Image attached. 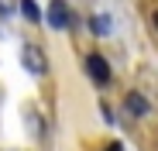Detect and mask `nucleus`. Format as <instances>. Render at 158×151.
I'll return each mask as SVG.
<instances>
[{"instance_id":"4","label":"nucleus","mask_w":158,"mask_h":151,"mask_svg":"<svg viewBox=\"0 0 158 151\" xmlns=\"http://www.w3.org/2000/svg\"><path fill=\"white\" fill-rule=\"evenodd\" d=\"M124 107H127L131 117H148V113H151V103H148L141 93H127V96H124Z\"/></svg>"},{"instance_id":"6","label":"nucleus","mask_w":158,"mask_h":151,"mask_svg":"<svg viewBox=\"0 0 158 151\" xmlns=\"http://www.w3.org/2000/svg\"><path fill=\"white\" fill-rule=\"evenodd\" d=\"M21 14L28 17L31 24H38V21H41V7L35 4V0H21Z\"/></svg>"},{"instance_id":"8","label":"nucleus","mask_w":158,"mask_h":151,"mask_svg":"<svg viewBox=\"0 0 158 151\" xmlns=\"http://www.w3.org/2000/svg\"><path fill=\"white\" fill-rule=\"evenodd\" d=\"M107 151H124V148H120V141H110V148H107Z\"/></svg>"},{"instance_id":"9","label":"nucleus","mask_w":158,"mask_h":151,"mask_svg":"<svg viewBox=\"0 0 158 151\" xmlns=\"http://www.w3.org/2000/svg\"><path fill=\"white\" fill-rule=\"evenodd\" d=\"M151 21H155V31H158V10H155V17H151Z\"/></svg>"},{"instance_id":"3","label":"nucleus","mask_w":158,"mask_h":151,"mask_svg":"<svg viewBox=\"0 0 158 151\" xmlns=\"http://www.w3.org/2000/svg\"><path fill=\"white\" fill-rule=\"evenodd\" d=\"M21 65H24V72H31V76H48V55L41 52L38 45H24L21 48Z\"/></svg>"},{"instance_id":"7","label":"nucleus","mask_w":158,"mask_h":151,"mask_svg":"<svg viewBox=\"0 0 158 151\" xmlns=\"http://www.w3.org/2000/svg\"><path fill=\"white\" fill-rule=\"evenodd\" d=\"M100 113H103V120H107V124H114V110H110L107 103H103V107H100Z\"/></svg>"},{"instance_id":"2","label":"nucleus","mask_w":158,"mask_h":151,"mask_svg":"<svg viewBox=\"0 0 158 151\" xmlns=\"http://www.w3.org/2000/svg\"><path fill=\"white\" fill-rule=\"evenodd\" d=\"M45 21H48V28H55V31H69V28H76V17H72V10H69L65 0H52L48 10H45Z\"/></svg>"},{"instance_id":"5","label":"nucleus","mask_w":158,"mask_h":151,"mask_svg":"<svg viewBox=\"0 0 158 151\" xmlns=\"http://www.w3.org/2000/svg\"><path fill=\"white\" fill-rule=\"evenodd\" d=\"M110 28H114V24H110V17H107V14H93V17H89V31H93L96 38H107V35H110Z\"/></svg>"},{"instance_id":"1","label":"nucleus","mask_w":158,"mask_h":151,"mask_svg":"<svg viewBox=\"0 0 158 151\" xmlns=\"http://www.w3.org/2000/svg\"><path fill=\"white\" fill-rule=\"evenodd\" d=\"M83 69H86V76L93 79V86H110V79H114V72H110V62L103 59L100 52H89L86 59H83Z\"/></svg>"}]
</instances>
